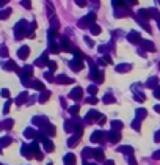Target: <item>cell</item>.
I'll return each instance as SVG.
<instances>
[{
    "label": "cell",
    "instance_id": "obj_5",
    "mask_svg": "<svg viewBox=\"0 0 160 165\" xmlns=\"http://www.w3.org/2000/svg\"><path fill=\"white\" fill-rule=\"evenodd\" d=\"M111 127H113L115 131H119L121 127H122V123H121V121H113V123H111Z\"/></svg>",
    "mask_w": 160,
    "mask_h": 165
},
{
    "label": "cell",
    "instance_id": "obj_20",
    "mask_svg": "<svg viewBox=\"0 0 160 165\" xmlns=\"http://www.w3.org/2000/svg\"><path fill=\"white\" fill-rule=\"evenodd\" d=\"M155 96H157V98L160 99V90H157V91H155Z\"/></svg>",
    "mask_w": 160,
    "mask_h": 165
},
{
    "label": "cell",
    "instance_id": "obj_3",
    "mask_svg": "<svg viewBox=\"0 0 160 165\" xmlns=\"http://www.w3.org/2000/svg\"><path fill=\"white\" fill-rule=\"evenodd\" d=\"M94 153V157H96L97 160H102L104 159V153H102V150H96V151H93Z\"/></svg>",
    "mask_w": 160,
    "mask_h": 165
},
{
    "label": "cell",
    "instance_id": "obj_4",
    "mask_svg": "<svg viewBox=\"0 0 160 165\" xmlns=\"http://www.w3.org/2000/svg\"><path fill=\"white\" fill-rule=\"evenodd\" d=\"M119 151H121V153H127V154H130V156H132V153H134V150H132L130 146H121Z\"/></svg>",
    "mask_w": 160,
    "mask_h": 165
},
{
    "label": "cell",
    "instance_id": "obj_15",
    "mask_svg": "<svg viewBox=\"0 0 160 165\" xmlns=\"http://www.w3.org/2000/svg\"><path fill=\"white\" fill-rule=\"evenodd\" d=\"M77 112H79V107H77V105L71 108V113H77Z\"/></svg>",
    "mask_w": 160,
    "mask_h": 165
},
{
    "label": "cell",
    "instance_id": "obj_2",
    "mask_svg": "<svg viewBox=\"0 0 160 165\" xmlns=\"http://www.w3.org/2000/svg\"><path fill=\"white\" fill-rule=\"evenodd\" d=\"M100 139H102V132H94L91 135V142H94V143H97Z\"/></svg>",
    "mask_w": 160,
    "mask_h": 165
},
{
    "label": "cell",
    "instance_id": "obj_14",
    "mask_svg": "<svg viewBox=\"0 0 160 165\" xmlns=\"http://www.w3.org/2000/svg\"><path fill=\"white\" fill-rule=\"evenodd\" d=\"M134 127L137 131H140V121H134Z\"/></svg>",
    "mask_w": 160,
    "mask_h": 165
},
{
    "label": "cell",
    "instance_id": "obj_10",
    "mask_svg": "<svg viewBox=\"0 0 160 165\" xmlns=\"http://www.w3.org/2000/svg\"><path fill=\"white\" fill-rule=\"evenodd\" d=\"M9 142H11V140H9L8 137H5V139L0 140V145H2V146H6V145H9Z\"/></svg>",
    "mask_w": 160,
    "mask_h": 165
},
{
    "label": "cell",
    "instance_id": "obj_11",
    "mask_svg": "<svg viewBox=\"0 0 160 165\" xmlns=\"http://www.w3.org/2000/svg\"><path fill=\"white\" fill-rule=\"evenodd\" d=\"M3 126L8 127V129H9V127H13V120H6V121L3 123Z\"/></svg>",
    "mask_w": 160,
    "mask_h": 165
},
{
    "label": "cell",
    "instance_id": "obj_21",
    "mask_svg": "<svg viewBox=\"0 0 160 165\" xmlns=\"http://www.w3.org/2000/svg\"><path fill=\"white\" fill-rule=\"evenodd\" d=\"M154 108H155V112H160V105H155Z\"/></svg>",
    "mask_w": 160,
    "mask_h": 165
},
{
    "label": "cell",
    "instance_id": "obj_1",
    "mask_svg": "<svg viewBox=\"0 0 160 165\" xmlns=\"http://www.w3.org/2000/svg\"><path fill=\"white\" fill-rule=\"evenodd\" d=\"M119 140H121V134H119L118 131H113V132H110V142L116 143V142H119Z\"/></svg>",
    "mask_w": 160,
    "mask_h": 165
},
{
    "label": "cell",
    "instance_id": "obj_8",
    "mask_svg": "<svg viewBox=\"0 0 160 165\" xmlns=\"http://www.w3.org/2000/svg\"><path fill=\"white\" fill-rule=\"evenodd\" d=\"M19 55H21L22 58H25L27 55H28V49L27 47H24V49H21V52H19Z\"/></svg>",
    "mask_w": 160,
    "mask_h": 165
},
{
    "label": "cell",
    "instance_id": "obj_12",
    "mask_svg": "<svg viewBox=\"0 0 160 165\" xmlns=\"http://www.w3.org/2000/svg\"><path fill=\"white\" fill-rule=\"evenodd\" d=\"M33 135H35V132H33L32 129H27V131H25V137H28V139H30V137H33Z\"/></svg>",
    "mask_w": 160,
    "mask_h": 165
},
{
    "label": "cell",
    "instance_id": "obj_7",
    "mask_svg": "<svg viewBox=\"0 0 160 165\" xmlns=\"http://www.w3.org/2000/svg\"><path fill=\"white\" fill-rule=\"evenodd\" d=\"M22 154L25 156V157H32V153H30V150H28L27 146H22Z\"/></svg>",
    "mask_w": 160,
    "mask_h": 165
},
{
    "label": "cell",
    "instance_id": "obj_13",
    "mask_svg": "<svg viewBox=\"0 0 160 165\" xmlns=\"http://www.w3.org/2000/svg\"><path fill=\"white\" fill-rule=\"evenodd\" d=\"M104 101H105V102H115L113 96H105V98H104Z\"/></svg>",
    "mask_w": 160,
    "mask_h": 165
},
{
    "label": "cell",
    "instance_id": "obj_19",
    "mask_svg": "<svg viewBox=\"0 0 160 165\" xmlns=\"http://www.w3.org/2000/svg\"><path fill=\"white\" fill-rule=\"evenodd\" d=\"M105 165H115V162H113V160H107Z\"/></svg>",
    "mask_w": 160,
    "mask_h": 165
},
{
    "label": "cell",
    "instance_id": "obj_6",
    "mask_svg": "<svg viewBox=\"0 0 160 165\" xmlns=\"http://www.w3.org/2000/svg\"><path fill=\"white\" fill-rule=\"evenodd\" d=\"M44 146H46L47 151H52V150H53V145H52V142H49V140H44Z\"/></svg>",
    "mask_w": 160,
    "mask_h": 165
},
{
    "label": "cell",
    "instance_id": "obj_16",
    "mask_svg": "<svg viewBox=\"0 0 160 165\" xmlns=\"http://www.w3.org/2000/svg\"><path fill=\"white\" fill-rule=\"evenodd\" d=\"M129 162H130V165H137V162L134 160V157H132V156H130V159H129Z\"/></svg>",
    "mask_w": 160,
    "mask_h": 165
},
{
    "label": "cell",
    "instance_id": "obj_18",
    "mask_svg": "<svg viewBox=\"0 0 160 165\" xmlns=\"http://www.w3.org/2000/svg\"><path fill=\"white\" fill-rule=\"evenodd\" d=\"M154 157H155V159H160V151H157V153L154 154Z\"/></svg>",
    "mask_w": 160,
    "mask_h": 165
},
{
    "label": "cell",
    "instance_id": "obj_9",
    "mask_svg": "<svg viewBox=\"0 0 160 165\" xmlns=\"http://www.w3.org/2000/svg\"><path fill=\"white\" fill-rule=\"evenodd\" d=\"M137 115H138V118H140V120H141V118H145L146 116V110H138V112H137Z\"/></svg>",
    "mask_w": 160,
    "mask_h": 165
},
{
    "label": "cell",
    "instance_id": "obj_17",
    "mask_svg": "<svg viewBox=\"0 0 160 165\" xmlns=\"http://www.w3.org/2000/svg\"><path fill=\"white\" fill-rule=\"evenodd\" d=\"M155 142H160V131L155 134Z\"/></svg>",
    "mask_w": 160,
    "mask_h": 165
}]
</instances>
